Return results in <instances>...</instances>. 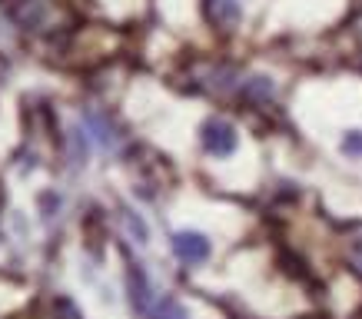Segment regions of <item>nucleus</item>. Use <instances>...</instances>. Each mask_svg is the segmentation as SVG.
<instances>
[{
  "mask_svg": "<svg viewBox=\"0 0 362 319\" xmlns=\"http://www.w3.org/2000/svg\"><path fill=\"white\" fill-rule=\"evenodd\" d=\"M130 303H133V309L140 313V316H146L150 313V306H153V289H150V279H146V273H143L140 266H130Z\"/></svg>",
  "mask_w": 362,
  "mask_h": 319,
  "instance_id": "obj_3",
  "label": "nucleus"
},
{
  "mask_svg": "<svg viewBox=\"0 0 362 319\" xmlns=\"http://www.w3.org/2000/svg\"><path fill=\"white\" fill-rule=\"evenodd\" d=\"M123 220H127V230L133 233V240H136V243H146V240H150V230H146V223H143L140 216L133 213V209H123Z\"/></svg>",
  "mask_w": 362,
  "mask_h": 319,
  "instance_id": "obj_5",
  "label": "nucleus"
},
{
  "mask_svg": "<svg viewBox=\"0 0 362 319\" xmlns=\"http://www.w3.org/2000/svg\"><path fill=\"white\" fill-rule=\"evenodd\" d=\"M146 319H189V313H187V306H183L180 299L163 296V299H156L153 306H150Z\"/></svg>",
  "mask_w": 362,
  "mask_h": 319,
  "instance_id": "obj_4",
  "label": "nucleus"
},
{
  "mask_svg": "<svg viewBox=\"0 0 362 319\" xmlns=\"http://www.w3.org/2000/svg\"><path fill=\"white\" fill-rule=\"evenodd\" d=\"M216 17L223 23H236L240 21V4L236 0H216Z\"/></svg>",
  "mask_w": 362,
  "mask_h": 319,
  "instance_id": "obj_6",
  "label": "nucleus"
},
{
  "mask_svg": "<svg viewBox=\"0 0 362 319\" xmlns=\"http://www.w3.org/2000/svg\"><path fill=\"white\" fill-rule=\"evenodd\" d=\"M199 140H203V150L209 156H233L236 153V144H240L236 127L226 120H216V117L199 127Z\"/></svg>",
  "mask_w": 362,
  "mask_h": 319,
  "instance_id": "obj_1",
  "label": "nucleus"
},
{
  "mask_svg": "<svg viewBox=\"0 0 362 319\" xmlns=\"http://www.w3.org/2000/svg\"><path fill=\"white\" fill-rule=\"evenodd\" d=\"M87 123H90V127H93V137H97V140H100V144H103V146H110V144H113V133H110V127H107V123L100 120V117H93V113H90V117H87Z\"/></svg>",
  "mask_w": 362,
  "mask_h": 319,
  "instance_id": "obj_7",
  "label": "nucleus"
},
{
  "mask_svg": "<svg viewBox=\"0 0 362 319\" xmlns=\"http://www.w3.org/2000/svg\"><path fill=\"white\" fill-rule=\"evenodd\" d=\"M170 246H173L176 260H183L187 266H199V263H206L209 260V240L203 236V233H197V230L176 233Z\"/></svg>",
  "mask_w": 362,
  "mask_h": 319,
  "instance_id": "obj_2",
  "label": "nucleus"
},
{
  "mask_svg": "<svg viewBox=\"0 0 362 319\" xmlns=\"http://www.w3.org/2000/svg\"><path fill=\"white\" fill-rule=\"evenodd\" d=\"M342 153L346 156H362V130L346 133V140H342Z\"/></svg>",
  "mask_w": 362,
  "mask_h": 319,
  "instance_id": "obj_8",
  "label": "nucleus"
}]
</instances>
